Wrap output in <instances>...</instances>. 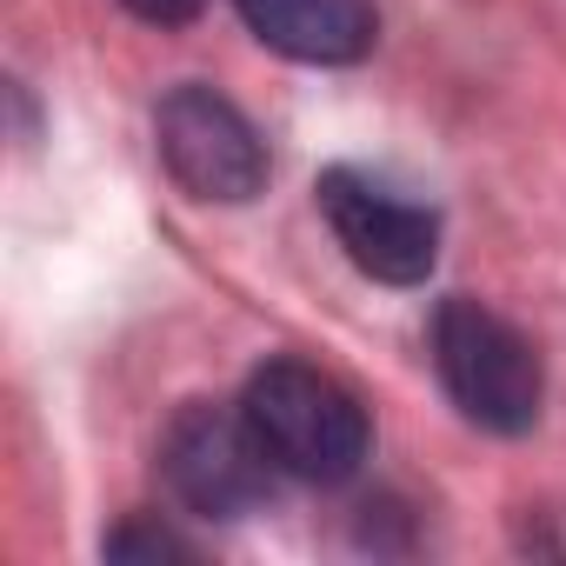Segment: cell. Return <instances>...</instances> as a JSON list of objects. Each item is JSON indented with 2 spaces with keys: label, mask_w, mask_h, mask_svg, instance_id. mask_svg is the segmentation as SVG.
<instances>
[{
  "label": "cell",
  "mask_w": 566,
  "mask_h": 566,
  "mask_svg": "<svg viewBox=\"0 0 566 566\" xmlns=\"http://www.w3.org/2000/svg\"><path fill=\"white\" fill-rule=\"evenodd\" d=\"M240 413L260 433L266 460L280 467V480L340 486L367 460V407L307 360H266L247 380Z\"/></svg>",
  "instance_id": "cell-1"
},
{
  "label": "cell",
  "mask_w": 566,
  "mask_h": 566,
  "mask_svg": "<svg viewBox=\"0 0 566 566\" xmlns=\"http://www.w3.org/2000/svg\"><path fill=\"white\" fill-rule=\"evenodd\" d=\"M433 367H440L447 400L473 427L526 433L539 420L546 367H539L533 340L506 314H493L480 301H440V314H433Z\"/></svg>",
  "instance_id": "cell-2"
},
{
  "label": "cell",
  "mask_w": 566,
  "mask_h": 566,
  "mask_svg": "<svg viewBox=\"0 0 566 566\" xmlns=\"http://www.w3.org/2000/svg\"><path fill=\"white\" fill-rule=\"evenodd\" d=\"M160 480H167V493L187 513L240 520V513H253L273 493L280 467L266 460V447H260V433L247 427L240 407L187 400L167 420V433H160Z\"/></svg>",
  "instance_id": "cell-3"
},
{
  "label": "cell",
  "mask_w": 566,
  "mask_h": 566,
  "mask_svg": "<svg viewBox=\"0 0 566 566\" xmlns=\"http://www.w3.org/2000/svg\"><path fill=\"white\" fill-rule=\"evenodd\" d=\"M154 147H160V167L174 174L180 193L193 200H220V207H240L266 187V140L260 127L220 94V87H174L154 114Z\"/></svg>",
  "instance_id": "cell-4"
},
{
  "label": "cell",
  "mask_w": 566,
  "mask_h": 566,
  "mask_svg": "<svg viewBox=\"0 0 566 566\" xmlns=\"http://www.w3.org/2000/svg\"><path fill=\"white\" fill-rule=\"evenodd\" d=\"M321 213L334 227V240L347 247V260L387 287H420L440 260V220L433 207L380 187L360 167H327L321 174Z\"/></svg>",
  "instance_id": "cell-5"
},
{
  "label": "cell",
  "mask_w": 566,
  "mask_h": 566,
  "mask_svg": "<svg viewBox=\"0 0 566 566\" xmlns=\"http://www.w3.org/2000/svg\"><path fill=\"white\" fill-rule=\"evenodd\" d=\"M260 48L307 61V67H354L380 41L374 0H233Z\"/></svg>",
  "instance_id": "cell-6"
},
{
  "label": "cell",
  "mask_w": 566,
  "mask_h": 566,
  "mask_svg": "<svg viewBox=\"0 0 566 566\" xmlns=\"http://www.w3.org/2000/svg\"><path fill=\"white\" fill-rule=\"evenodd\" d=\"M107 553L114 559H193V546L180 533H167V526H120L107 539Z\"/></svg>",
  "instance_id": "cell-7"
},
{
  "label": "cell",
  "mask_w": 566,
  "mask_h": 566,
  "mask_svg": "<svg viewBox=\"0 0 566 566\" xmlns=\"http://www.w3.org/2000/svg\"><path fill=\"white\" fill-rule=\"evenodd\" d=\"M120 8H127L134 21H147V28H187L207 0H120Z\"/></svg>",
  "instance_id": "cell-8"
}]
</instances>
